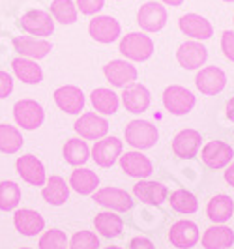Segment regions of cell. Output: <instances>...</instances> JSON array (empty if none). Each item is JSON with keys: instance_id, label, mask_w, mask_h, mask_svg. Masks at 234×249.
I'll return each mask as SVG.
<instances>
[{"instance_id": "obj_1", "label": "cell", "mask_w": 234, "mask_h": 249, "mask_svg": "<svg viewBox=\"0 0 234 249\" xmlns=\"http://www.w3.org/2000/svg\"><path fill=\"white\" fill-rule=\"evenodd\" d=\"M124 137L129 146L137 150H148L156 146L160 133H158V127L148 120H131L124 129Z\"/></svg>"}, {"instance_id": "obj_2", "label": "cell", "mask_w": 234, "mask_h": 249, "mask_svg": "<svg viewBox=\"0 0 234 249\" xmlns=\"http://www.w3.org/2000/svg\"><path fill=\"white\" fill-rule=\"evenodd\" d=\"M120 53L127 60L144 62L154 54V41L152 37L143 32H129L120 39Z\"/></svg>"}, {"instance_id": "obj_3", "label": "cell", "mask_w": 234, "mask_h": 249, "mask_svg": "<svg viewBox=\"0 0 234 249\" xmlns=\"http://www.w3.org/2000/svg\"><path fill=\"white\" fill-rule=\"evenodd\" d=\"M13 118L17 125H21V129L34 131L43 124L45 111L36 100H19L13 105Z\"/></svg>"}, {"instance_id": "obj_4", "label": "cell", "mask_w": 234, "mask_h": 249, "mask_svg": "<svg viewBox=\"0 0 234 249\" xmlns=\"http://www.w3.org/2000/svg\"><path fill=\"white\" fill-rule=\"evenodd\" d=\"M163 105L165 109L174 116H184L193 111L195 107V96L180 85H171L163 92Z\"/></svg>"}, {"instance_id": "obj_5", "label": "cell", "mask_w": 234, "mask_h": 249, "mask_svg": "<svg viewBox=\"0 0 234 249\" xmlns=\"http://www.w3.org/2000/svg\"><path fill=\"white\" fill-rule=\"evenodd\" d=\"M92 197L99 206H105V208L114 210V212H127L133 208L131 195L120 187H101V189H96L92 193Z\"/></svg>"}, {"instance_id": "obj_6", "label": "cell", "mask_w": 234, "mask_h": 249, "mask_svg": "<svg viewBox=\"0 0 234 249\" xmlns=\"http://www.w3.org/2000/svg\"><path fill=\"white\" fill-rule=\"evenodd\" d=\"M75 131L81 135V139L87 141H99L107 135L109 131V122L99 116L96 112H85L75 120Z\"/></svg>"}, {"instance_id": "obj_7", "label": "cell", "mask_w": 234, "mask_h": 249, "mask_svg": "<svg viewBox=\"0 0 234 249\" xmlns=\"http://www.w3.org/2000/svg\"><path fill=\"white\" fill-rule=\"evenodd\" d=\"M21 28L28 32L30 36L47 37L54 32V21L51 17V13L43 10H30L21 15Z\"/></svg>"}, {"instance_id": "obj_8", "label": "cell", "mask_w": 234, "mask_h": 249, "mask_svg": "<svg viewBox=\"0 0 234 249\" xmlns=\"http://www.w3.org/2000/svg\"><path fill=\"white\" fill-rule=\"evenodd\" d=\"M90 154H92V160L96 161V165L103 167V169H109L122 156V141L118 137L99 139V141H96Z\"/></svg>"}, {"instance_id": "obj_9", "label": "cell", "mask_w": 234, "mask_h": 249, "mask_svg": "<svg viewBox=\"0 0 234 249\" xmlns=\"http://www.w3.org/2000/svg\"><path fill=\"white\" fill-rule=\"evenodd\" d=\"M195 85L200 94L216 96L227 87V75L217 66H206V68H200V71L195 77Z\"/></svg>"}, {"instance_id": "obj_10", "label": "cell", "mask_w": 234, "mask_h": 249, "mask_svg": "<svg viewBox=\"0 0 234 249\" xmlns=\"http://www.w3.org/2000/svg\"><path fill=\"white\" fill-rule=\"evenodd\" d=\"M137 23L144 32H160L167 25V10L160 2H146L137 13Z\"/></svg>"}, {"instance_id": "obj_11", "label": "cell", "mask_w": 234, "mask_h": 249, "mask_svg": "<svg viewBox=\"0 0 234 249\" xmlns=\"http://www.w3.org/2000/svg\"><path fill=\"white\" fill-rule=\"evenodd\" d=\"M122 28L120 23L111 17V15H96L90 25H88V34L92 39H96L99 43H112L120 36Z\"/></svg>"}, {"instance_id": "obj_12", "label": "cell", "mask_w": 234, "mask_h": 249, "mask_svg": "<svg viewBox=\"0 0 234 249\" xmlns=\"http://www.w3.org/2000/svg\"><path fill=\"white\" fill-rule=\"evenodd\" d=\"M15 169H17L19 176L25 180L26 184H30V186H43L47 182L43 163L39 161L36 156H32V154L19 156L17 161H15Z\"/></svg>"}, {"instance_id": "obj_13", "label": "cell", "mask_w": 234, "mask_h": 249, "mask_svg": "<svg viewBox=\"0 0 234 249\" xmlns=\"http://www.w3.org/2000/svg\"><path fill=\"white\" fill-rule=\"evenodd\" d=\"M198 238H200V232H198L197 223H193L189 219H180V221L171 225L169 240L174 248L191 249L193 246H197Z\"/></svg>"}, {"instance_id": "obj_14", "label": "cell", "mask_w": 234, "mask_h": 249, "mask_svg": "<svg viewBox=\"0 0 234 249\" xmlns=\"http://www.w3.org/2000/svg\"><path fill=\"white\" fill-rule=\"evenodd\" d=\"M233 156L234 150L231 148V144H227L223 141H210L208 144H204V148L200 152L202 163L214 171L227 167L233 160Z\"/></svg>"}, {"instance_id": "obj_15", "label": "cell", "mask_w": 234, "mask_h": 249, "mask_svg": "<svg viewBox=\"0 0 234 249\" xmlns=\"http://www.w3.org/2000/svg\"><path fill=\"white\" fill-rule=\"evenodd\" d=\"M53 98H54V103L58 105V109L68 114H79L85 109V94L81 88L73 85H64L56 88Z\"/></svg>"}, {"instance_id": "obj_16", "label": "cell", "mask_w": 234, "mask_h": 249, "mask_svg": "<svg viewBox=\"0 0 234 249\" xmlns=\"http://www.w3.org/2000/svg\"><path fill=\"white\" fill-rule=\"evenodd\" d=\"M103 75L112 87L126 88L137 81V68L127 60H111L103 68Z\"/></svg>"}, {"instance_id": "obj_17", "label": "cell", "mask_w": 234, "mask_h": 249, "mask_svg": "<svg viewBox=\"0 0 234 249\" xmlns=\"http://www.w3.org/2000/svg\"><path fill=\"white\" fill-rule=\"evenodd\" d=\"M208 58V49L200 41H185L176 51V60L185 70H198Z\"/></svg>"}, {"instance_id": "obj_18", "label": "cell", "mask_w": 234, "mask_h": 249, "mask_svg": "<svg viewBox=\"0 0 234 249\" xmlns=\"http://www.w3.org/2000/svg\"><path fill=\"white\" fill-rule=\"evenodd\" d=\"M13 225L15 231L23 236H36L45 229V219L41 213L32 210V208H21L13 213Z\"/></svg>"}, {"instance_id": "obj_19", "label": "cell", "mask_w": 234, "mask_h": 249, "mask_svg": "<svg viewBox=\"0 0 234 249\" xmlns=\"http://www.w3.org/2000/svg\"><path fill=\"white\" fill-rule=\"evenodd\" d=\"M178 26H180V30L184 32L185 36L193 37L195 41H204V39L212 37V34H214V26L210 25L208 19H204L198 13H185V15H182L180 21H178Z\"/></svg>"}, {"instance_id": "obj_20", "label": "cell", "mask_w": 234, "mask_h": 249, "mask_svg": "<svg viewBox=\"0 0 234 249\" xmlns=\"http://www.w3.org/2000/svg\"><path fill=\"white\" fill-rule=\"evenodd\" d=\"M133 195L141 202L150 204V206H160L169 197V189L160 182L154 180H139L133 186Z\"/></svg>"}, {"instance_id": "obj_21", "label": "cell", "mask_w": 234, "mask_h": 249, "mask_svg": "<svg viewBox=\"0 0 234 249\" xmlns=\"http://www.w3.org/2000/svg\"><path fill=\"white\" fill-rule=\"evenodd\" d=\"M118 161H120V167H122L124 173L127 176H133V178L144 180V178H148L154 173L152 161L141 152H126L118 158Z\"/></svg>"}, {"instance_id": "obj_22", "label": "cell", "mask_w": 234, "mask_h": 249, "mask_svg": "<svg viewBox=\"0 0 234 249\" xmlns=\"http://www.w3.org/2000/svg\"><path fill=\"white\" fill-rule=\"evenodd\" d=\"M150 90L141 83H133L129 87L124 88L122 92V103L126 111L133 112V114H141V112L148 111L150 107Z\"/></svg>"}, {"instance_id": "obj_23", "label": "cell", "mask_w": 234, "mask_h": 249, "mask_svg": "<svg viewBox=\"0 0 234 249\" xmlns=\"http://www.w3.org/2000/svg\"><path fill=\"white\" fill-rule=\"evenodd\" d=\"M13 47L23 58H30V60H41L51 53V43L43 37L41 39L30 36L13 37Z\"/></svg>"}, {"instance_id": "obj_24", "label": "cell", "mask_w": 234, "mask_h": 249, "mask_svg": "<svg viewBox=\"0 0 234 249\" xmlns=\"http://www.w3.org/2000/svg\"><path fill=\"white\" fill-rule=\"evenodd\" d=\"M202 137L197 129H182L173 139V152L182 160H191L198 154Z\"/></svg>"}, {"instance_id": "obj_25", "label": "cell", "mask_w": 234, "mask_h": 249, "mask_svg": "<svg viewBox=\"0 0 234 249\" xmlns=\"http://www.w3.org/2000/svg\"><path fill=\"white\" fill-rule=\"evenodd\" d=\"M234 244V231L227 225H212L202 234L204 249H229Z\"/></svg>"}, {"instance_id": "obj_26", "label": "cell", "mask_w": 234, "mask_h": 249, "mask_svg": "<svg viewBox=\"0 0 234 249\" xmlns=\"http://www.w3.org/2000/svg\"><path fill=\"white\" fill-rule=\"evenodd\" d=\"M234 213V202L229 195L219 193L216 197H212L208 200V206H206V215L212 223L223 225L227 223Z\"/></svg>"}, {"instance_id": "obj_27", "label": "cell", "mask_w": 234, "mask_h": 249, "mask_svg": "<svg viewBox=\"0 0 234 249\" xmlns=\"http://www.w3.org/2000/svg\"><path fill=\"white\" fill-rule=\"evenodd\" d=\"M41 197L45 202H49L51 206H62L70 197V184H66V180L58 175L49 176L47 182L43 184Z\"/></svg>"}, {"instance_id": "obj_28", "label": "cell", "mask_w": 234, "mask_h": 249, "mask_svg": "<svg viewBox=\"0 0 234 249\" xmlns=\"http://www.w3.org/2000/svg\"><path fill=\"white\" fill-rule=\"evenodd\" d=\"M99 186V176L85 167H77L70 176V187L79 195H92Z\"/></svg>"}, {"instance_id": "obj_29", "label": "cell", "mask_w": 234, "mask_h": 249, "mask_svg": "<svg viewBox=\"0 0 234 249\" xmlns=\"http://www.w3.org/2000/svg\"><path fill=\"white\" fill-rule=\"evenodd\" d=\"M12 70L15 77L19 81H23L26 85H39L43 81V71L41 68L36 64V60H30V58H15L12 62Z\"/></svg>"}, {"instance_id": "obj_30", "label": "cell", "mask_w": 234, "mask_h": 249, "mask_svg": "<svg viewBox=\"0 0 234 249\" xmlns=\"http://www.w3.org/2000/svg\"><path fill=\"white\" fill-rule=\"evenodd\" d=\"M94 227L101 236L105 238H116L122 234L124 229V221L120 215L112 212H99L96 217H94Z\"/></svg>"}, {"instance_id": "obj_31", "label": "cell", "mask_w": 234, "mask_h": 249, "mask_svg": "<svg viewBox=\"0 0 234 249\" xmlns=\"http://www.w3.org/2000/svg\"><path fill=\"white\" fill-rule=\"evenodd\" d=\"M90 101L94 109L101 114H114L118 111V94H114L111 88H96L90 94Z\"/></svg>"}, {"instance_id": "obj_32", "label": "cell", "mask_w": 234, "mask_h": 249, "mask_svg": "<svg viewBox=\"0 0 234 249\" xmlns=\"http://www.w3.org/2000/svg\"><path fill=\"white\" fill-rule=\"evenodd\" d=\"M62 154H64L66 163H70L73 167H81L88 161L90 148H88L87 141H83V139H70V141H66Z\"/></svg>"}, {"instance_id": "obj_33", "label": "cell", "mask_w": 234, "mask_h": 249, "mask_svg": "<svg viewBox=\"0 0 234 249\" xmlns=\"http://www.w3.org/2000/svg\"><path fill=\"white\" fill-rule=\"evenodd\" d=\"M25 139L21 131L10 124H0V152L4 154H17L23 146Z\"/></svg>"}, {"instance_id": "obj_34", "label": "cell", "mask_w": 234, "mask_h": 249, "mask_svg": "<svg viewBox=\"0 0 234 249\" xmlns=\"http://www.w3.org/2000/svg\"><path fill=\"white\" fill-rule=\"evenodd\" d=\"M171 208L178 213H195L198 210L197 197L187 189H176L169 197Z\"/></svg>"}, {"instance_id": "obj_35", "label": "cell", "mask_w": 234, "mask_h": 249, "mask_svg": "<svg viewBox=\"0 0 234 249\" xmlns=\"http://www.w3.org/2000/svg\"><path fill=\"white\" fill-rule=\"evenodd\" d=\"M21 202V187L12 180L0 182V210L12 212Z\"/></svg>"}, {"instance_id": "obj_36", "label": "cell", "mask_w": 234, "mask_h": 249, "mask_svg": "<svg viewBox=\"0 0 234 249\" xmlns=\"http://www.w3.org/2000/svg\"><path fill=\"white\" fill-rule=\"evenodd\" d=\"M77 6L73 0H53L51 4V15L60 25H73L77 23Z\"/></svg>"}, {"instance_id": "obj_37", "label": "cell", "mask_w": 234, "mask_h": 249, "mask_svg": "<svg viewBox=\"0 0 234 249\" xmlns=\"http://www.w3.org/2000/svg\"><path fill=\"white\" fill-rule=\"evenodd\" d=\"M68 236L66 232L60 231V229H51V231H45L41 238H39V244L37 248L39 249H68Z\"/></svg>"}, {"instance_id": "obj_38", "label": "cell", "mask_w": 234, "mask_h": 249, "mask_svg": "<svg viewBox=\"0 0 234 249\" xmlns=\"http://www.w3.org/2000/svg\"><path fill=\"white\" fill-rule=\"evenodd\" d=\"M68 249H99V238L92 231H79L68 242Z\"/></svg>"}, {"instance_id": "obj_39", "label": "cell", "mask_w": 234, "mask_h": 249, "mask_svg": "<svg viewBox=\"0 0 234 249\" xmlns=\"http://www.w3.org/2000/svg\"><path fill=\"white\" fill-rule=\"evenodd\" d=\"M77 10L85 15H94L98 13L103 6H105V0H77Z\"/></svg>"}, {"instance_id": "obj_40", "label": "cell", "mask_w": 234, "mask_h": 249, "mask_svg": "<svg viewBox=\"0 0 234 249\" xmlns=\"http://www.w3.org/2000/svg\"><path fill=\"white\" fill-rule=\"evenodd\" d=\"M221 51L227 60L234 62V32L225 30L221 36Z\"/></svg>"}, {"instance_id": "obj_41", "label": "cell", "mask_w": 234, "mask_h": 249, "mask_svg": "<svg viewBox=\"0 0 234 249\" xmlns=\"http://www.w3.org/2000/svg\"><path fill=\"white\" fill-rule=\"evenodd\" d=\"M12 90H13L12 75L6 73V71H2V70H0V100L8 98V96L12 94Z\"/></svg>"}, {"instance_id": "obj_42", "label": "cell", "mask_w": 234, "mask_h": 249, "mask_svg": "<svg viewBox=\"0 0 234 249\" xmlns=\"http://www.w3.org/2000/svg\"><path fill=\"white\" fill-rule=\"evenodd\" d=\"M129 249H156V246H154L152 240H148V238L137 236L129 242Z\"/></svg>"}, {"instance_id": "obj_43", "label": "cell", "mask_w": 234, "mask_h": 249, "mask_svg": "<svg viewBox=\"0 0 234 249\" xmlns=\"http://www.w3.org/2000/svg\"><path fill=\"white\" fill-rule=\"evenodd\" d=\"M225 180H227L229 186L234 187V161L229 163V167H227V171H225Z\"/></svg>"}, {"instance_id": "obj_44", "label": "cell", "mask_w": 234, "mask_h": 249, "mask_svg": "<svg viewBox=\"0 0 234 249\" xmlns=\"http://www.w3.org/2000/svg\"><path fill=\"white\" fill-rule=\"evenodd\" d=\"M227 118L231 122H234V98H231V100L227 101Z\"/></svg>"}, {"instance_id": "obj_45", "label": "cell", "mask_w": 234, "mask_h": 249, "mask_svg": "<svg viewBox=\"0 0 234 249\" xmlns=\"http://www.w3.org/2000/svg\"><path fill=\"white\" fill-rule=\"evenodd\" d=\"M161 2L167 4V6H174V8H178V6L184 4V0H161Z\"/></svg>"}, {"instance_id": "obj_46", "label": "cell", "mask_w": 234, "mask_h": 249, "mask_svg": "<svg viewBox=\"0 0 234 249\" xmlns=\"http://www.w3.org/2000/svg\"><path fill=\"white\" fill-rule=\"evenodd\" d=\"M103 249H122V248H118V246H109V248H103Z\"/></svg>"}, {"instance_id": "obj_47", "label": "cell", "mask_w": 234, "mask_h": 249, "mask_svg": "<svg viewBox=\"0 0 234 249\" xmlns=\"http://www.w3.org/2000/svg\"><path fill=\"white\" fill-rule=\"evenodd\" d=\"M223 2H234V0H223Z\"/></svg>"}, {"instance_id": "obj_48", "label": "cell", "mask_w": 234, "mask_h": 249, "mask_svg": "<svg viewBox=\"0 0 234 249\" xmlns=\"http://www.w3.org/2000/svg\"><path fill=\"white\" fill-rule=\"evenodd\" d=\"M19 249H32V248H19Z\"/></svg>"}, {"instance_id": "obj_49", "label": "cell", "mask_w": 234, "mask_h": 249, "mask_svg": "<svg viewBox=\"0 0 234 249\" xmlns=\"http://www.w3.org/2000/svg\"><path fill=\"white\" fill-rule=\"evenodd\" d=\"M233 23H234V19H233Z\"/></svg>"}]
</instances>
